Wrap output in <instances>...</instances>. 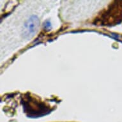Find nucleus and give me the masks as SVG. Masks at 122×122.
<instances>
[{"label": "nucleus", "mask_w": 122, "mask_h": 122, "mask_svg": "<svg viewBox=\"0 0 122 122\" xmlns=\"http://www.w3.org/2000/svg\"><path fill=\"white\" fill-rule=\"evenodd\" d=\"M122 22V1H114L95 19V24L112 26Z\"/></svg>", "instance_id": "obj_1"}, {"label": "nucleus", "mask_w": 122, "mask_h": 122, "mask_svg": "<svg viewBox=\"0 0 122 122\" xmlns=\"http://www.w3.org/2000/svg\"><path fill=\"white\" fill-rule=\"evenodd\" d=\"M24 111L30 118H39L51 112V109L44 102L35 99L32 97L26 96L22 98Z\"/></svg>", "instance_id": "obj_2"}, {"label": "nucleus", "mask_w": 122, "mask_h": 122, "mask_svg": "<svg viewBox=\"0 0 122 122\" xmlns=\"http://www.w3.org/2000/svg\"><path fill=\"white\" fill-rule=\"evenodd\" d=\"M40 24L39 19L36 15H32L24 24V36L26 38H31L36 33Z\"/></svg>", "instance_id": "obj_3"}, {"label": "nucleus", "mask_w": 122, "mask_h": 122, "mask_svg": "<svg viewBox=\"0 0 122 122\" xmlns=\"http://www.w3.org/2000/svg\"><path fill=\"white\" fill-rule=\"evenodd\" d=\"M51 28V24L49 20H47L46 22L44 23V28L46 29H50Z\"/></svg>", "instance_id": "obj_4"}]
</instances>
